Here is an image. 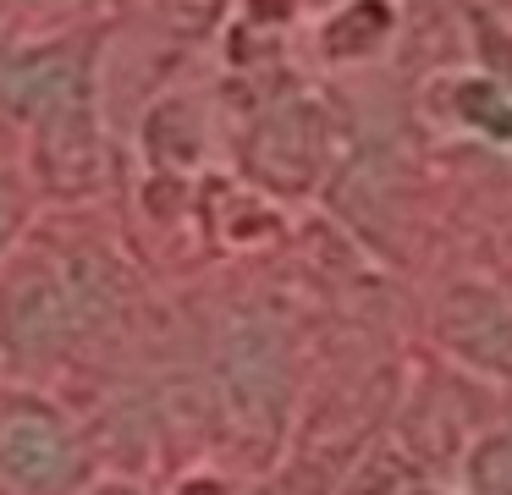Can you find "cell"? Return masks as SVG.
<instances>
[{"mask_svg":"<svg viewBox=\"0 0 512 495\" xmlns=\"http://www.w3.org/2000/svg\"><path fill=\"white\" fill-rule=\"evenodd\" d=\"M182 495H226L215 479H193V484H182Z\"/></svg>","mask_w":512,"mask_h":495,"instance_id":"13","label":"cell"},{"mask_svg":"<svg viewBox=\"0 0 512 495\" xmlns=\"http://www.w3.org/2000/svg\"><path fill=\"white\" fill-rule=\"evenodd\" d=\"M386 28H391L386 0H353L342 17H331V28H325V50L331 55H364V50H375V44L386 39Z\"/></svg>","mask_w":512,"mask_h":495,"instance_id":"9","label":"cell"},{"mask_svg":"<svg viewBox=\"0 0 512 495\" xmlns=\"http://www.w3.org/2000/svg\"><path fill=\"white\" fill-rule=\"evenodd\" d=\"M215 385H221V407L232 429L254 446H270L287 418V341L265 319H237L221 341L215 358Z\"/></svg>","mask_w":512,"mask_h":495,"instance_id":"4","label":"cell"},{"mask_svg":"<svg viewBox=\"0 0 512 495\" xmlns=\"http://www.w3.org/2000/svg\"><path fill=\"white\" fill-rule=\"evenodd\" d=\"M94 105V44L83 33L0 44V116L23 132Z\"/></svg>","mask_w":512,"mask_h":495,"instance_id":"3","label":"cell"},{"mask_svg":"<svg viewBox=\"0 0 512 495\" xmlns=\"http://www.w3.org/2000/svg\"><path fill=\"white\" fill-rule=\"evenodd\" d=\"M83 341H89V325L78 314L61 259L17 248L0 264V369L28 385L34 374L61 369Z\"/></svg>","mask_w":512,"mask_h":495,"instance_id":"1","label":"cell"},{"mask_svg":"<svg viewBox=\"0 0 512 495\" xmlns=\"http://www.w3.org/2000/svg\"><path fill=\"white\" fill-rule=\"evenodd\" d=\"M94 484V451L78 418L56 396L23 380L0 385V490L6 495H83Z\"/></svg>","mask_w":512,"mask_h":495,"instance_id":"2","label":"cell"},{"mask_svg":"<svg viewBox=\"0 0 512 495\" xmlns=\"http://www.w3.org/2000/svg\"><path fill=\"white\" fill-rule=\"evenodd\" d=\"M28 138V176L39 193L50 198H83L105 171V143H100V110L83 105L67 116L45 121V127L23 132Z\"/></svg>","mask_w":512,"mask_h":495,"instance_id":"5","label":"cell"},{"mask_svg":"<svg viewBox=\"0 0 512 495\" xmlns=\"http://www.w3.org/2000/svg\"><path fill=\"white\" fill-rule=\"evenodd\" d=\"M248 165L259 182L270 187H303L320 165V121L309 105H281L259 121L254 143H248Z\"/></svg>","mask_w":512,"mask_h":495,"instance_id":"7","label":"cell"},{"mask_svg":"<svg viewBox=\"0 0 512 495\" xmlns=\"http://www.w3.org/2000/svg\"><path fill=\"white\" fill-rule=\"evenodd\" d=\"M441 341L463 363L512 380V303L479 286H457L441 303Z\"/></svg>","mask_w":512,"mask_h":495,"instance_id":"6","label":"cell"},{"mask_svg":"<svg viewBox=\"0 0 512 495\" xmlns=\"http://www.w3.org/2000/svg\"><path fill=\"white\" fill-rule=\"evenodd\" d=\"M0 22H6V0H0Z\"/></svg>","mask_w":512,"mask_h":495,"instance_id":"15","label":"cell"},{"mask_svg":"<svg viewBox=\"0 0 512 495\" xmlns=\"http://www.w3.org/2000/svg\"><path fill=\"white\" fill-rule=\"evenodd\" d=\"M83 495H144L138 484H127V479H100V484H89Z\"/></svg>","mask_w":512,"mask_h":495,"instance_id":"12","label":"cell"},{"mask_svg":"<svg viewBox=\"0 0 512 495\" xmlns=\"http://www.w3.org/2000/svg\"><path fill=\"white\" fill-rule=\"evenodd\" d=\"M468 479H474L479 495H512V435L485 440L468 462Z\"/></svg>","mask_w":512,"mask_h":495,"instance_id":"11","label":"cell"},{"mask_svg":"<svg viewBox=\"0 0 512 495\" xmlns=\"http://www.w3.org/2000/svg\"><path fill=\"white\" fill-rule=\"evenodd\" d=\"M457 116H463L468 127L490 132L496 143H512V99L501 94L496 83H485V77L457 88Z\"/></svg>","mask_w":512,"mask_h":495,"instance_id":"10","label":"cell"},{"mask_svg":"<svg viewBox=\"0 0 512 495\" xmlns=\"http://www.w3.org/2000/svg\"><path fill=\"white\" fill-rule=\"evenodd\" d=\"M23 6H34V11H61V6H72V0H23Z\"/></svg>","mask_w":512,"mask_h":495,"instance_id":"14","label":"cell"},{"mask_svg":"<svg viewBox=\"0 0 512 495\" xmlns=\"http://www.w3.org/2000/svg\"><path fill=\"white\" fill-rule=\"evenodd\" d=\"M34 198L39 187L28 176V165H0V264L23 248L28 226H34Z\"/></svg>","mask_w":512,"mask_h":495,"instance_id":"8","label":"cell"}]
</instances>
